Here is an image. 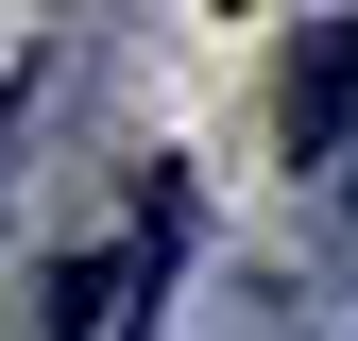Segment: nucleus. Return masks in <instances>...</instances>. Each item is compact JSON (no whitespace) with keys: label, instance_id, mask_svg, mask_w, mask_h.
Here are the masks:
<instances>
[{"label":"nucleus","instance_id":"nucleus-1","mask_svg":"<svg viewBox=\"0 0 358 341\" xmlns=\"http://www.w3.org/2000/svg\"><path fill=\"white\" fill-rule=\"evenodd\" d=\"M171 256H188V188H137V222L52 273V324H34V341H137V307L171 290Z\"/></svg>","mask_w":358,"mask_h":341},{"label":"nucleus","instance_id":"nucleus-2","mask_svg":"<svg viewBox=\"0 0 358 341\" xmlns=\"http://www.w3.org/2000/svg\"><path fill=\"white\" fill-rule=\"evenodd\" d=\"M17 68H34V52H17V34H0V103H17Z\"/></svg>","mask_w":358,"mask_h":341}]
</instances>
